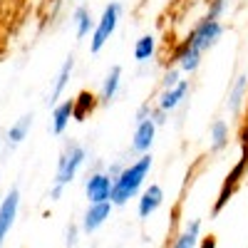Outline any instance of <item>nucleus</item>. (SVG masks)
Listing matches in <instances>:
<instances>
[{
    "label": "nucleus",
    "mask_w": 248,
    "mask_h": 248,
    "mask_svg": "<svg viewBox=\"0 0 248 248\" xmlns=\"http://www.w3.org/2000/svg\"><path fill=\"white\" fill-rule=\"evenodd\" d=\"M149 117H152V105H149V102H141V105L137 107V112H134V124L149 119Z\"/></svg>",
    "instance_id": "25"
},
{
    "label": "nucleus",
    "mask_w": 248,
    "mask_h": 248,
    "mask_svg": "<svg viewBox=\"0 0 248 248\" xmlns=\"http://www.w3.org/2000/svg\"><path fill=\"white\" fill-rule=\"evenodd\" d=\"M87 156H90L87 147H82L79 141H67L65 147H62V152H60V156H57L55 179H52L50 194H47L50 201H60V199H62L65 189L79 176L82 167L87 164Z\"/></svg>",
    "instance_id": "2"
},
{
    "label": "nucleus",
    "mask_w": 248,
    "mask_h": 248,
    "mask_svg": "<svg viewBox=\"0 0 248 248\" xmlns=\"http://www.w3.org/2000/svg\"><path fill=\"white\" fill-rule=\"evenodd\" d=\"M17 211H20V189L17 186H10L8 194L0 199V248L5 246V238H8L10 229L15 226Z\"/></svg>",
    "instance_id": "5"
},
{
    "label": "nucleus",
    "mask_w": 248,
    "mask_h": 248,
    "mask_svg": "<svg viewBox=\"0 0 248 248\" xmlns=\"http://www.w3.org/2000/svg\"><path fill=\"white\" fill-rule=\"evenodd\" d=\"M156 132L159 127L154 124V119H144L139 124H134V134H132V141H129V152L132 154H149L152 147H154V141H156Z\"/></svg>",
    "instance_id": "7"
},
{
    "label": "nucleus",
    "mask_w": 248,
    "mask_h": 248,
    "mask_svg": "<svg viewBox=\"0 0 248 248\" xmlns=\"http://www.w3.org/2000/svg\"><path fill=\"white\" fill-rule=\"evenodd\" d=\"M189 94H191V82L189 79H181L176 87H169V90H161L159 97H156V107L161 112H176L184 102H189Z\"/></svg>",
    "instance_id": "8"
},
{
    "label": "nucleus",
    "mask_w": 248,
    "mask_h": 248,
    "mask_svg": "<svg viewBox=\"0 0 248 248\" xmlns=\"http://www.w3.org/2000/svg\"><path fill=\"white\" fill-rule=\"evenodd\" d=\"M196 248H216V236H203V238H199V246Z\"/></svg>",
    "instance_id": "27"
},
{
    "label": "nucleus",
    "mask_w": 248,
    "mask_h": 248,
    "mask_svg": "<svg viewBox=\"0 0 248 248\" xmlns=\"http://www.w3.org/2000/svg\"><path fill=\"white\" fill-rule=\"evenodd\" d=\"M201 238V218H194L186 229L171 241V248H196Z\"/></svg>",
    "instance_id": "21"
},
{
    "label": "nucleus",
    "mask_w": 248,
    "mask_h": 248,
    "mask_svg": "<svg viewBox=\"0 0 248 248\" xmlns=\"http://www.w3.org/2000/svg\"><path fill=\"white\" fill-rule=\"evenodd\" d=\"M181 79H184L181 70H179L176 65H171V67H167V70H164V75H161V82H159V87H161V90H169V87H176V85H179Z\"/></svg>",
    "instance_id": "22"
},
{
    "label": "nucleus",
    "mask_w": 248,
    "mask_h": 248,
    "mask_svg": "<svg viewBox=\"0 0 248 248\" xmlns=\"http://www.w3.org/2000/svg\"><path fill=\"white\" fill-rule=\"evenodd\" d=\"M32 124H35V114H32V112H25L20 119H15V122L10 124V127L3 132V144H5V152L17 149L20 144H23V141L30 137Z\"/></svg>",
    "instance_id": "10"
},
{
    "label": "nucleus",
    "mask_w": 248,
    "mask_h": 248,
    "mask_svg": "<svg viewBox=\"0 0 248 248\" xmlns=\"http://www.w3.org/2000/svg\"><path fill=\"white\" fill-rule=\"evenodd\" d=\"M246 105H248V72H238V75L233 77V82L229 85V94H226V109H229L233 117H238Z\"/></svg>",
    "instance_id": "11"
},
{
    "label": "nucleus",
    "mask_w": 248,
    "mask_h": 248,
    "mask_svg": "<svg viewBox=\"0 0 248 248\" xmlns=\"http://www.w3.org/2000/svg\"><path fill=\"white\" fill-rule=\"evenodd\" d=\"M226 28L221 20H211V17H201L199 23L191 28V32L186 35L184 40L189 43L191 47H196L199 52H209L214 50L218 43H221V37H223Z\"/></svg>",
    "instance_id": "4"
},
{
    "label": "nucleus",
    "mask_w": 248,
    "mask_h": 248,
    "mask_svg": "<svg viewBox=\"0 0 248 248\" xmlns=\"http://www.w3.org/2000/svg\"><path fill=\"white\" fill-rule=\"evenodd\" d=\"M152 119H154L156 127H164V124L169 122V114H167V112H161V109L154 105V107H152Z\"/></svg>",
    "instance_id": "26"
},
{
    "label": "nucleus",
    "mask_w": 248,
    "mask_h": 248,
    "mask_svg": "<svg viewBox=\"0 0 248 248\" xmlns=\"http://www.w3.org/2000/svg\"><path fill=\"white\" fill-rule=\"evenodd\" d=\"M0 144H3V129H0Z\"/></svg>",
    "instance_id": "28"
},
{
    "label": "nucleus",
    "mask_w": 248,
    "mask_h": 248,
    "mask_svg": "<svg viewBox=\"0 0 248 248\" xmlns=\"http://www.w3.org/2000/svg\"><path fill=\"white\" fill-rule=\"evenodd\" d=\"M75 99V112H72V122H85L97 107H99V99H97V94L94 92H90V90H82L77 97H72Z\"/></svg>",
    "instance_id": "20"
},
{
    "label": "nucleus",
    "mask_w": 248,
    "mask_h": 248,
    "mask_svg": "<svg viewBox=\"0 0 248 248\" xmlns=\"http://www.w3.org/2000/svg\"><path fill=\"white\" fill-rule=\"evenodd\" d=\"M231 144V124L226 119H214L209 127V152L221 154L223 149H229Z\"/></svg>",
    "instance_id": "18"
},
{
    "label": "nucleus",
    "mask_w": 248,
    "mask_h": 248,
    "mask_svg": "<svg viewBox=\"0 0 248 248\" xmlns=\"http://www.w3.org/2000/svg\"><path fill=\"white\" fill-rule=\"evenodd\" d=\"M156 50H159V40L154 32H144L134 40V47H132V57L139 65H149V62L156 57Z\"/></svg>",
    "instance_id": "17"
},
{
    "label": "nucleus",
    "mask_w": 248,
    "mask_h": 248,
    "mask_svg": "<svg viewBox=\"0 0 248 248\" xmlns=\"http://www.w3.org/2000/svg\"><path fill=\"white\" fill-rule=\"evenodd\" d=\"M112 209H114V203H112V201L90 203V206H87V211L82 214V221H79L82 233H94V231H99L102 226H105V223L109 221Z\"/></svg>",
    "instance_id": "9"
},
{
    "label": "nucleus",
    "mask_w": 248,
    "mask_h": 248,
    "mask_svg": "<svg viewBox=\"0 0 248 248\" xmlns=\"http://www.w3.org/2000/svg\"><path fill=\"white\" fill-rule=\"evenodd\" d=\"M122 15H124V5L119 3V0H112V3H107L105 8H102L99 17L94 20V30L90 35V52L92 55H99L107 47V43L112 40V35L119 28Z\"/></svg>",
    "instance_id": "3"
},
{
    "label": "nucleus",
    "mask_w": 248,
    "mask_h": 248,
    "mask_svg": "<svg viewBox=\"0 0 248 248\" xmlns=\"http://www.w3.org/2000/svg\"><path fill=\"white\" fill-rule=\"evenodd\" d=\"M72 112H75V99L72 97L60 99L57 105H52V112H50V132L55 137H62V134L70 129Z\"/></svg>",
    "instance_id": "14"
},
{
    "label": "nucleus",
    "mask_w": 248,
    "mask_h": 248,
    "mask_svg": "<svg viewBox=\"0 0 248 248\" xmlns=\"http://www.w3.org/2000/svg\"><path fill=\"white\" fill-rule=\"evenodd\" d=\"M75 65H77L75 55H67V57H65V62L60 65V70H57V75H55V79H52L50 94H47V99H45L50 107H52V105H57V102L62 99V94L67 92V87H70V79H72V72H75Z\"/></svg>",
    "instance_id": "13"
},
{
    "label": "nucleus",
    "mask_w": 248,
    "mask_h": 248,
    "mask_svg": "<svg viewBox=\"0 0 248 248\" xmlns=\"http://www.w3.org/2000/svg\"><path fill=\"white\" fill-rule=\"evenodd\" d=\"M112 184L114 179L107 171H90V176L85 179V196L90 203H102V201H109L112 199Z\"/></svg>",
    "instance_id": "6"
},
{
    "label": "nucleus",
    "mask_w": 248,
    "mask_h": 248,
    "mask_svg": "<svg viewBox=\"0 0 248 248\" xmlns=\"http://www.w3.org/2000/svg\"><path fill=\"white\" fill-rule=\"evenodd\" d=\"M229 10V0H209V8H206L203 17H211V20H221Z\"/></svg>",
    "instance_id": "23"
},
{
    "label": "nucleus",
    "mask_w": 248,
    "mask_h": 248,
    "mask_svg": "<svg viewBox=\"0 0 248 248\" xmlns=\"http://www.w3.org/2000/svg\"><path fill=\"white\" fill-rule=\"evenodd\" d=\"M122 77H124L122 65H112V67L107 70L105 79H102L99 94H97L99 107H107V105H112V102L117 99V94H119V90H122Z\"/></svg>",
    "instance_id": "16"
},
{
    "label": "nucleus",
    "mask_w": 248,
    "mask_h": 248,
    "mask_svg": "<svg viewBox=\"0 0 248 248\" xmlns=\"http://www.w3.org/2000/svg\"><path fill=\"white\" fill-rule=\"evenodd\" d=\"M201 57H203V52H199L196 47H191L186 40H181V45H179V47L174 50V55H171L174 65L181 70V75H194V72H199Z\"/></svg>",
    "instance_id": "15"
},
{
    "label": "nucleus",
    "mask_w": 248,
    "mask_h": 248,
    "mask_svg": "<svg viewBox=\"0 0 248 248\" xmlns=\"http://www.w3.org/2000/svg\"><path fill=\"white\" fill-rule=\"evenodd\" d=\"M79 233H82L79 223H70L67 229H65V246H67V248H75V246L79 243Z\"/></svg>",
    "instance_id": "24"
},
{
    "label": "nucleus",
    "mask_w": 248,
    "mask_h": 248,
    "mask_svg": "<svg viewBox=\"0 0 248 248\" xmlns=\"http://www.w3.org/2000/svg\"><path fill=\"white\" fill-rule=\"evenodd\" d=\"M70 23H72V28H75V37H77V40L90 37L92 30H94V15H92L90 5L79 3V5L72 10V20H70Z\"/></svg>",
    "instance_id": "19"
},
{
    "label": "nucleus",
    "mask_w": 248,
    "mask_h": 248,
    "mask_svg": "<svg viewBox=\"0 0 248 248\" xmlns=\"http://www.w3.org/2000/svg\"><path fill=\"white\" fill-rule=\"evenodd\" d=\"M154 167V156L152 152L149 154H139L132 164L122 167V171L114 176V184H112V203L114 206H127L129 199H137L139 191L144 189V184L149 179V171Z\"/></svg>",
    "instance_id": "1"
},
{
    "label": "nucleus",
    "mask_w": 248,
    "mask_h": 248,
    "mask_svg": "<svg viewBox=\"0 0 248 248\" xmlns=\"http://www.w3.org/2000/svg\"><path fill=\"white\" fill-rule=\"evenodd\" d=\"M164 206V189L159 184H149L139 191V203H137V216L141 221H147L149 216H154Z\"/></svg>",
    "instance_id": "12"
}]
</instances>
